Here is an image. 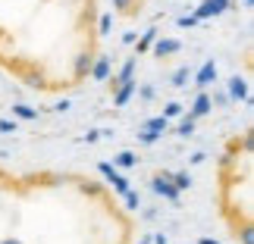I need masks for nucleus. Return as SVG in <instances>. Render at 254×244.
I'll return each mask as SVG.
<instances>
[{"label":"nucleus","mask_w":254,"mask_h":244,"mask_svg":"<svg viewBox=\"0 0 254 244\" xmlns=\"http://www.w3.org/2000/svg\"><path fill=\"white\" fill-rule=\"evenodd\" d=\"M151 191H154V194H160V197H163V200H170V203H179V191H176V185H173V172H170V169L154 172V179H151Z\"/></svg>","instance_id":"f257e3e1"},{"label":"nucleus","mask_w":254,"mask_h":244,"mask_svg":"<svg viewBox=\"0 0 254 244\" xmlns=\"http://www.w3.org/2000/svg\"><path fill=\"white\" fill-rule=\"evenodd\" d=\"M97 172H101L104 179H107V185H113V191H116V194H123V197H126V194L132 191V182L126 179L120 169H113L110 163H97Z\"/></svg>","instance_id":"f03ea898"},{"label":"nucleus","mask_w":254,"mask_h":244,"mask_svg":"<svg viewBox=\"0 0 254 244\" xmlns=\"http://www.w3.org/2000/svg\"><path fill=\"white\" fill-rule=\"evenodd\" d=\"M229 6H232V0H201V3L194 6V16H198V22H207V19L223 16Z\"/></svg>","instance_id":"7ed1b4c3"},{"label":"nucleus","mask_w":254,"mask_h":244,"mask_svg":"<svg viewBox=\"0 0 254 244\" xmlns=\"http://www.w3.org/2000/svg\"><path fill=\"white\" fill-rule=\"evenodd\" d=\"M91 63H94V50H91V44L82 47L79 53H75V60H72V79L75 82H82L91 75Z\"/></svg>","instance_id":"20e7f679"},{"label":"nucleus","mask_w":254,"mask_h":244,"mask_svg":"<svg viewBox=\"0 0 254 244\" xmlns=\"http://www.w3.org/2000/svg\"><path fill=\"white\" fill-rule=\"evenodd\" d=\"M135 69H138V56H129V60L123 63V69L107 79V82H110V91H116V88L126 85V82H132V79H135Z\"/></svg>","instance_id":"39448f33"},{"label":"nucleus","mask_w":254,"mask_h":244,"mask_svg":"<svg viewBox=\"0 0 254 244\" xmlns=\"http://www.w3.org/2000/svg\"><path fill=\"white\" fill-rule=\"evenodd\" d=\"M226 97L229 100H242V103H251V94H248V82L242 79V75H232L229 85H226Z\"/></svg>","instance_id":"423d86ee"},{"label":"nucleus","mask_w":254,"mask_h":244,"mask_svg":"<svg viewBox=\"0 0 254 244\" xmlns=\"http://www.w3.org/2000/svg\"><path fill=\"white\" fill-rule=\"evenodd\" d=\"M217 72H220L217 63H213V60H204L201 69H198V75H194V88H201V91H204L210 82H217Z\"/></svg>","instance_id":"0eeeda50"},{"label":"nucleus","mask_w":254,"mask_h":244,"mask_svg":"<svg viewBox=\"0 0 254 244\" xmlns=\"http://www.w3.org/2000/svg\"><path fill=\"white\" fill-rule=\"evenodd\" d=\"M182 50V41H176V38H157V41H154V47H151V53L154 56H173V53H179Z\"/></svg>","instance_id":"6e6552de"},{"label":"nucleus","mask_w":254,"mask_h":244,"mask_svg":"<svg viewBox=\"0 0 254 244\" xmlns=\"http://www.w3.org/2000/svg\"><path fill=\"white\" fill-rule=\"evenodd\" d=\"M113 75V60L110 56H94V63H91V79L94 82H107Z\"/></svg>","instance_id":"1a4fd4ad"},{"label":"nucleus","mask_w":254,"mask_h":244,"mask_svg":"<svg viewBox=\"0 0 254 244\" xmlns=\"http://www.w3.org/2000/svg\"><path fill=\"white\" fill-rule=\"evenodd\" d=\"M210 110H213V106H210V94H207V91H198V97H194V103H191L189 116H191L194 122H198V119H204V116H207Z\"/></svg>","instance_id":"9d476101"},{"label":"nucleus","mask_w":254,"mask_h":244,"mask_svg":"<svg viewBox=\"0 0 254 244\" xmlns=\"http://www.w3.org/2000/svg\"><path fill=\"white\" fill-rule=\"evenodd\" d=\"M135 91H138V82H135V79L126 82V85H120V88L113 91V106H126V103L135 97Z\"/></svg>","instance_id":"9b49d317"},{"label":"nucleus","mask_w":254,"mask_h":244,"mask_svg":"<svg viewBox=\"0 0 254 244\" xmlns=\"http://www.w3.org/2000/svg\"><path fill=\"white\" fill-rule=\"evenodd\" d=\"M157 35H160V32L151 25L148 32H144V35L138 38V41H135V56H141V53H151V47H154V41H157Z\"/></svg>","instance_id":"f8f14e48"},{"label":"nucleus","mask_w":254,"mask_h":244,"mask_svg":"<svg viewBox=\"0 0 254 244\" xmlns=\"http://www.w3.org/2000/svg\"><path fill=\"white\" fill-rule=\"evenodd\" d=\"M135 163H138V157H135V153L132 150H120V153H116V157H113V169H132V166Z\"/></svg>","instance_id":"ddd939ff"},{"label":"nucleus","mask_w":254,"mask_h":244,"mask_svg":"<svg viewBox=\"0 0 254 244\" xmlns=\"http://www.w3.org/2000/svg\"><path fill=\"white\" fill-rule=\"evenodd\" d=\"M13 119L32 122V119H38V110H35V106H28V103H13Z\"/></svg>","instance_id":"4468645a"},{"label":"nucleus","mask_w":254,"mask_h":244,"mask_svg":"<svg viewBox=\"0 0 254 244\" xmlns=\"http://www.w3.org/2000/svg\"><path fill=\"white\" fill-rule=\"evenodd\" d=\"M141 129H148V132H154V135H163V132L170 129V119H163V116H154V119H148Z\"/></svg>","instance_id":"2eb2a0df"},{"label":"nucleus","mask_w":254,"mask_h":244,"mask_svg":"<svg viewBox=\"0 0 254 244\" xmlns=\"http://www.w3.org/2000/svg\"><path fill=\"white\" fill-rule=\"evenodd\" d=\"M194 129H198V122H194L191 116H185V119L179 122V129H176V135H179V138H191Z\"/></svg>","instance_id":"dca6fc26"},{"label":"nucleus","mask_w":254,"mask_h":244,"mask_svg":"<svg viewBox=\"0 0 254 244\" xmlns=\"http://www.w3.org/2000/svg\"><path fill=\"white\" fill-rule=\"evenodd\" d=\"M110 32H113V13L107 9V13L101 16V22H97V35H101V38H107Z\"/></svg>","instance_id":"f3484780"},{"label":"nucleus","mask_w":254,"mask_h":244,"mask_svg":"<svg viewBox=\"0 0 254 244\" xmlns=\"http://www.w3.org/2000/svg\"><path fill=\"white\" fill-rule=\"evenodd\" d=\"M189 79H191V69H189V66H179V69L173 72V79H170V82H173L176 88H185V82H189Z\"/></svg>","instance_id":"a211bd4d"},{"label":"nucleus","mask_w":254,"mask_h":244,"mask_svg":"<svg viewBox=\"0 0 254 244\" xmlns=\"http://www.w3.org/2000/svg\"><path fill=\"white\" fill-rule=\"evenodd\" d=\"M185 113V106L179 100H170L167 106H163V119H176V116H182Z\"/></svg>","instance_id":"6ab92c4d"},{"label":"nucleus","mask_w":254,"mask_h":244,"mask_svg":"<svg viewBox=\"0 0 254 244\" xmlns=\"http://www.w3.org/2000/svg\"><path fill=\"white\" fill-rule=\"evenodd\" d=\"M173 185H176V191L191 188V175L189 172H173Z\"/></svg>","instance_id":"aec40b11"},{"label":"nucleus","mask_w":254,"mask_h":244,"mask_svg":"<svg viewBox=\"0 0 254 244\" xmlns=\"http://www.w3.org/2000/svg\"><path fill=\"white\" fill-rule=\"evenodd\" d=\"M176 25H179V28H194V25H201V22H198V16H194V13H185V16L176 19Z\"/></svg>","instance_id":"412c9836"},{"label":"nucleus","mask_w":254,"mask_h":244,"mask_svg":"<svg viewBox=\"0 0 254 244\" xmlns=\"http://www.w3.org/2000/svg\"><path fill=\"white\" fill-rule=\"evenodd\" d=\"M135 138H138L141 144H148V147H151V144H157V141H160V135H154V132H148V129H141L138 135H135Z\"/></svg>","instance_id":"4be33fe9"},{"label":"nucleus","mask_w":254,"mask_h":244,"mask_svg":"<svg viewBox=\"0 0 254 244\" xmlns=\"http://www.w3.org/2000/svg\"><path fill=\"white\" fill-rule=\"evenodd\" d=\"M141 97V100H154V97H157V91H154V85H138V91H135Z\"/></svg>","instance_id":"5701e85b"},{"label":"nucleus","mask_w":254,"mask_h":244,"mask_svg":"<svg viewBox=\"0 0 254 244\" xmlns=\"http://www.w3.org/2000/svg\"><path fill=\"white\" fill-rule=\"evenodd\" d=\"M226 103H229L226 91H213V97H210V106H226Z\"/></svg>","instance_id":"b1692460"},{"label":"nucleus","mask_w":254,"mask_h":244,"mask_svg":"<svg viewBox=\"0 0 254 244\" xmlns=\"http://www.w3.org/2000/svg\"><path fill=\"white\" fill-rule=\"evenodd\" d=\"M138 203H141L138 191H129V194H126V207H129V210H138Z\"/></svg>","instance_id":"393cba45"},{"label":"nucleus","mask_w":254,"mask_h":244,"mask_svg":"<svg viewBox=\"0 0 254 244\" xmlns=\"http://www.w3.org/2000/svg\"><path fill=\"white\" fill-rule=\"evenodd\" d=\"M132 3H135V0H113V9H120V13H132Z\"/></svg>","instance_id":"a878e982"},{"label":"nucleus","mask_w":254,"mask_h":244,"mask_svg":"<svg viewBox=\"0 0 254 244\" xmlns=\"http://www.w3.org/2000/svg\"><path fill=\"white\" fill-rule=\"evenodd\" d=\"M0 132H16V119H0Z\"/></svg>","instance_id":"bb28decb"},{"label":"nucleus","mask_w":254,"mask_h":244,"mask_svg":"<svg viewBox=\"0 0 254 244\" xmlns=\"http://www.w3.org/2000/svg\"><path fill=\"white\" fill-rule=\"evenodd\" d=\"M204 160H207V153H204V150H198V153H191V160H189V163H194V166H198V163H204Z\"/></svg>","instance_id":"cd10ccee"},{"label":"nucleus","mask_w":254,"mask_h":244,"mask_svg":"<svg viewBox=\"0 0 254 244\" xmlns=\"http://www.w3.org/2000/svg\"><path fill=\"white\" fill-rule=\"evenodd\" d=\"M135 41H138V35H135V32H126L123 35V44H135Z\"/></svg>","instance_id":"c85d7f7f"},{"label":"nucleus","mask_w":254,"mask_h":244,"mask_svg":"<svg viewBox=\"0 0 254 244\" xmlns=\"http://www.w3.org/2000/svg\"><path fill=\"white\" fill-rule=\"evenodd\" d=\"M97 138H101V132H97V129H91V132H88V135H85V141H88V144H94Z\"/></svg>","instance_id":"c756f323"},{"label":"nucleus","mask_w":254,"mask_h":244,"mask_svg":"<svg viewBox=\"0 0 254 244\" xmlns=\"http://www.w3.org/2000/svg\"><path fill=\"white\" fill-rule=\"evenodd\" d=\"M54 110H57V113H66V110H69V100H60V103L54 106Z\"/></svg>","instance_id":"7c9ffc66"},{"label":"nucleus","mask_w":254,"mask_h":244,"mask_svg":"<svg viewBox=\"0 0 254 244\" xmlns=\"http://www.w3.org/2000/svg\"><path fill=\"white\" fill-rule=\"evenodd\" d=\"M198 244H220V241H217V238H201Z\"/></svg>","instance_id":"2f4dec72"},{"label":"nucleus","mask_w":254,"mask_h":244,"mask_svg":"<svg viewBox=\"0 0 254 244\" xmlns=\"http://www.w3.org/2000/svg\"><path fill=\"white\" fill-rule=\"evenodd\" d=\"M0 244H22V241H19V238H3Z\"/></svg>","instance_id":"473e14b6"},{"label":"nucleus","mask_w":254,"mask_h":244,"mask_svg":"<svg viewBox=\"0 0 254 244\" xmlns=\"http://www.w3.org/2000/svg\"><path fill=\"white\" fill-rule=\"evenodd\" d=\"M138 244H154V238H151V235H144V238H141Z\"/></svg>","instance_id":"72a5a7b5"},{"label":"nucleus","mask_w":254,"mask_h":244,"mask_svg":"<svg viewBox=\"0 0 254 244\" xmlns=\"http://www.w3.org/2000/svg\"><path fill=\"white\" fill-rule=\"evenodd\" d=\"M6 38H9V35H6V28H0V41H6Z\"/></svg>","instance_id":"f704fd0d"},{"label":"nucleus","mask_w":254,"mask_h":244,"mask_svg":"<svg viewBox=\"0 0 254 244\" xmlns=\"http://www.w3.org/2000/svg\"><path fill=\"white\" fill-rule=\"evenodd\" d=\"M242 3H245V6H251V3H254V0H242Z\"/></svg>","instance_id":"c9c22d12"}]
</instances>
